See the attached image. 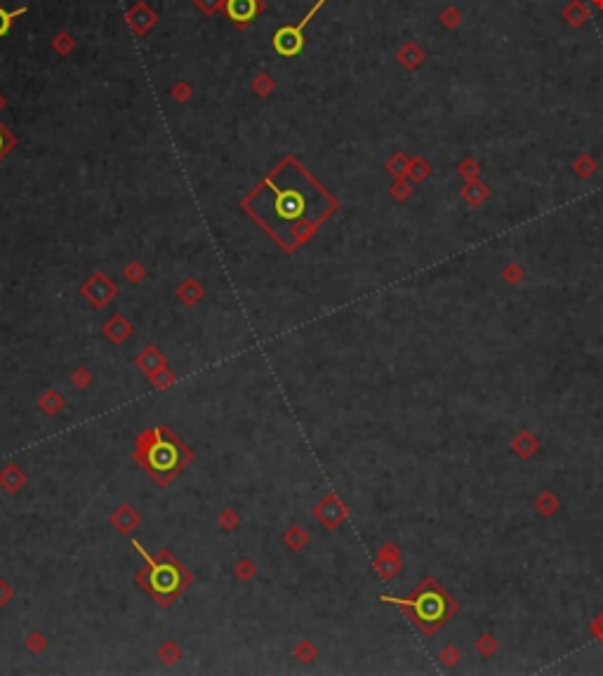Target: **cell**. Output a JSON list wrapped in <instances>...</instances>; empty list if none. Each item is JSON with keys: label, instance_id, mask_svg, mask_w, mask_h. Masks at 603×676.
Listing matches in <instances>:
<instances>
[{"label": "cell", "instance_id": "cell-3", "mask_svg": "<svg viewBox=\"0 0 603 676\" xmlns=\"http://www.w3.org/2000/svg\"><path fill=\"white\" fill-rule=\"evenodd\" d=\"M323 3H325V0H318V3L311 8V12H309V14L302 19V24H297V26H285V29H281L278 33H276V36H274V47H276V52L283 54V57H292V54L300 52V49H302V29L309 24V19H311V16L318 12L320 5H323Z\"/></svg>", "mask_w": 603, "mask_h": 676}, {"label": "cell", "instance_id": "cell-5", "mask_svg": "<svg viewBox=\"0 0 603 676\" xmlns=\"http://www.w3.org/2000/svg\"><path fill=\"white\" fill-rule=\"evenodd\" d=\"M226 10L234 21H248L257 12V0H229Z\"/></svg>", "mask_w": 603, "mask_h": 676}, {"label": "cell", "instance_id": "cell-1", "mask_svg": "<svg viewBox=\"0 0 603 676\" xmlns=\"http://www.w3.org/2000/svg\"><path fill=\"white\" fill-rule=\"evenodd\" d=\"M146 466L153 471V474H163V471H175L177 464H179V453H177V445L165 436H158L153 441L151 448L146 450Z\"/></svg>", "mask_w": 603, "mask_h": 676}, {"label": "cell", "instance_id": "cell-4", "mask_svg": "<svg viewBox=\"0 0 603 676\" xmlns=\"http://www.w3.org/2000/svg\"><path fill=\"white\" fill-rule=\"evenodd\" d=\"M413 608H415V613H417V618L422 620V622H436V620H441L443 618V613H446L443 598H441L436 592L419 594V596L413 601Z\"/></svg>", "mask_w": 603, "mask_h": 676}, {"label": "cell", "instance_id": "cell-2", "mask_svg": "<svg viewBox=\"0 0 603 676\" xmlns=\"http://www.w3.org/2000/svg\"><path fill=\"white\" fill-rule=\"evenodd\" d=\"M149 573L144 575V580L149 582V589L156 594L158 598H170L173 594L179 589V573H177L175 565H158V563H149Z\"/></svg>", "mask_w": 603, "mask_h": 676}, {"label": "cell", "instance_id": "cell-7", "mask_svg": "<svg viewBox=\"0 0 603 676\" xmlns=\"http://www.w3.org/2000/svg\"><path fill=\"white\" fill-rule=\"evenodd\" d=\"M3 146H5V139H3V135H0V151H3Z\"/></svg>", "mask_w": 603, "mask_h": 676}, {"label": "cell", "instance_id": "cell-6", "mask_svg": "<svg viewBox=\"0 0 603 676\" xmlns=\"http://www.w3.org/2000/svg\"><path fill=\"white\" fill-rule=\"evenodd\" d=\"M21 12H24V10H17V12H5V10H0V36H5V33L10 31V21Z\"/></svg>", "mask_w": 603, "mask_h": 676}]
</instances>
